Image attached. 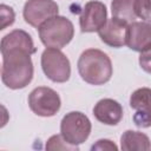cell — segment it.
<instances>
[{"label": "cell", "instance_id": "obj_6", "mask_svg": "<svg viewBox=\"0 0 151 151\" xmlns=\"http://www.w3.org/2000/svg\"><path fill=\"white\" fill-rule=\"evenodd\" d=\"M28 106L33 113L40 117H53L61 106L57 91L47 86H38L28 94Z\"/></svg>", "mask_w": 151, "mask_h": 151}, {"label": "cell", "instance_id": "obj_19", "mask_svg": "<svg viewBox=\"0 0 151 151\" xmlns=\"http://www.w3.org/2000/svg\"><path fill=\"white\" fill-rule=\"evenodd\" d=\"M91 150H110V151H117L118 150V146L110 139H99L97 140L96 144H93L91 146Z\"/></svg>", "mask_w": 151, "mask_h": 151}, {"label": "cell", "instance_id": "obj_12", "mask_svg": "<svg viewBox=\"0 0 151 151\" xmlns=\"http://www.w3.org/2000/svg\"><path fill=\"white\" fill-rule=\"evenodd\" d=\"M120 149L124 151H149L150 139L143 132L126 130L120 137Z\"/></svg>", "mask_w": 151, "mask_h": 151}, {"label": "cell", "instance_id": "obj_11", "mask_svg": "<svg viewBox=\"0 0 151 151\" xmlns=\"http://www.w3.org/2000/svg\"><path fill=\"white\" fill-rule=\"evenodd\" d=\"M123 113L122 105L112 98L100 99L93 107L94 118L105 125H117L122 120Z\"/></svg>", "mask_w": 151, "mask_h": 151}, {"label": "cell", "instance_id": "obj_4", "mask_svg": "<svg viewBox=\"0 0 151 151\" xmlns=\"http://www.w3.org/2000/svg\"><path fill=\"white\" fill-rule=\"evenodd\" d=\"M91 122L88 117L80 111L66 113L60 122V134L64 140L71 145H80L87 140L91 133Z\"/></svg>", "mask_w": 151, "mask_h": 151}, {"label": "cell", "instance_id": "obj_15", "mask_svg": "<svg viewBox=\"0 0 151 151\" xmlns=\"http://www.w3.org/2000/svg\"><path fill=\"white\" fill-rule=\"evenodd\" d=\"M46 149L47 150H66V151L79 150L78 146L66 143L61 137V134H53L52 137H50L46 143Z\"/></svg>", "mask_w": 151, "mask_h": 151}, {"label": "cell", "instance_id": "obj_2", "mask_svg": "<svg viewBox=\"0 0 151 151\" xmlns=\"http://www.w3.org/2000/svg\"><path fill=\"white\" fill-rule=\"evenodd\" d=\"M77 66L81 79L85 83L96 86L106 84L113 73L110 57L98 48L85 50L80 54Z\"/></svg>", "mask_w": 151, "mask_h": 151}, {"label": "cell", "instance_id": "obj_8", "mask_svg": "<svg viewBox=\"0 0 151 151\" xmlns=\"http://www.w3.org/2000/svg\"><path fill=\"white\" fill-rule=\"evenodd\" d=\"M107 20V8L105 4L98 0H91L85 4L79 17V26L83 33L98 32Z\"/></svg>", "mask_w": 151, "mask_h": 151}, {"label": "cell", "instance_id": "obj_21", "mask_svg": "<svg viewBox=\"0 0 151 151\" xmlns=\"http://www.w3.org/2000/svg\"><path fill=\"white\" fill-rule=\"evenodd\" d=\"M8 120H9V112L2 104H0V129L6 126Z\"/></svg>", "mask_w": 151, "mask_h": 151}, {"label": "cell", "instance_id": "obj_7", "mask_svg": "<svg viewBox=\"0 0 151 151\" xmlns=\"http://www.w3.org/2000/svg\"><path fill=\"white\" fill-rule=\"evenodd\" d=\"M58 12L59 6L54 0H27L24 5L22 17L28 25L38 28L45 20L58 15Z\"/></svg>", "mask_w": 151, "mask_h": 151}, {"label": "cell", "instance_id": "obj_1", "mask_svg": "<svg viewBox=\"0 0 151 151\" xmlns=\"http://www.w3.org/2000/svg\"><path fill=\"white\" fill-rule=\"evenodd\" d=\"M2 54L1 80L11 90L26 87L33 79L34 67L31 55L35 53L25 47H7L0 50Z\"/></svg>", "mask_w": 151, "mask_h": 151}, {"label": "cell", "instance_id": "obj_17", "mask_svg": "<svg viewBox=\"0 0 151 151\" xmlns=\"http://www.w3.org/2000/svg\"><path fill=\"white\" fill-rule=\"evenodd\" d=\"M133 11L142 21H150V0H134Z\"/></svg>", "mask_w": 151, "mask_h": 151}, {"label": "cell", "instance_id": "obj_9", "mask_svg": "<svg viewBox=\"0 0 151 151\" xmlns=\"http://www.w3.org/2000/svg\"><path fill=\"white\" fill-rule=\"evenodd\" d=\"M125 45L136 52H145L151 47V25L149 21H132L127 25Z\"/></svg>", "mask_w": 151, "mask_h": 151}, {"label": "cell", "instance_id": "obj_20", "mask_svg": "<svg viewBox=\"0 0 151 151\" xmlns=\"http://www.w3.org/2000/svg\"><path fill=\"white\" fill-rule=\"evenodd\" d=\"M139 64H140V66H142L146 72H150V67H149V66H150V50L140 53Z\"/></svg>", "mask_w": 151, "mask_h": 151}, {"label": "cell", "instance_id": "obj_16", "mask_svg": "<svg viewBox=\"0 0 151 151\" xmlns=\"http://www.w3.org/2000/svg\"><path fill=\"white\" fill-rule=\"evenodd\" d=\"M15 21L14 9L5 4H0V31L12 26Z\"/></svg>", "mask_w": 151, "mask_h": 151}, {"label": "cell", "instance_id": "obj_14", "mask_svg": "<svg viewBox=\"0 0 151 151\" xmlns=\"http://www.w3.org/2000/svg\"><path fill=\"white\" fill-rule=\"evenodd\" d=\"M150 94L149 87H142L136 90L130 97V106L136 111H150Z\"/></svg>", "mask_w": 151, "mask_h": 151}, {"label": "cell", "instance_id": "obj_5", "mask_svg": "<svg viewBox=\"0 0 151 151\" xmlns=\"http://www.w3.org/2000/svg\"><path fill=\"white\" fill-rule=\"evenodd\" d=\"M41 68L53 83H66L71 77V63L60 50L47 47L41 54Z\"/></svg>", "mask_w": 151, "mask_h": 151}, {"label": "cell", "instance_id": "obj_18", "mask_svg": "<svg viewBox=\"0 0 151 151\" xmlns=\"http://www.w3.org/2000/svg\"><path fill=\"white\" fill-rule=\"evenodd\" d=\"M133 122L138 127H150V111H137L133 116Z\"/></svg>", "mask_w": 151, "mask_h": 151}, {"label": "cell", "instance_id": "obj_3", "mask_svg": "<svg viewBox=\"0 0 151 151\" xmlns=\"http://www.w3.org/2000/svg\"><path fill=\"white\" fill-rule=\"evenodd\" d=\"M38 33L40 41L46 47L61 50L73 39L74 26L68 18L54 15L45 20L38 27Z\"/></svg>", "mask_w": 151, "mask_h": 151}, {"label": "cell", "instance_id": "obj_10", "mask_svg": "<svg viewBox=\"0 0 151 151\" xmlns=\"http://www.w3.org/2000/svg\"><path fill=\"white\" fill-rule=\"evenodd\" d=\"M127 25V22L112 17L111 19L106 20L105 25L98 31L100 40L111 47H123L126 40Z\"/></svg>", "mask_w": 151, "mask_h": 151}, {"label": "cell", "instance_id": "obj_13", "mask_svg": "<svg viewBox=\"0 0 151 151\" xmlns=\"http://www.w3.org/2000/svg\"><path fill=\"white\" fill-rule=\"evenodd\" d=\"M134 0H112L111 12L112 17L119 20H123L127 24L136 21V14L133 11Z\"/></svg>", "mask_w": 151, "mask_h": 151}]
</instances>
